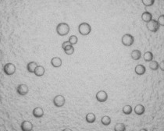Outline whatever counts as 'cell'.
Segmentation results:
<instances>
[{
	"mask_svg": "<svg viewBox=\"0 0 164 131\" xmlns=\"http://www.w3.org/2000/svg\"><path fill=\"white\" fill-rule=\"evenodd\" d=\"M143 58H144V62L146 63H150L151 61L154 60V55L152 52L150 51H148L146 53H144V55H143Z\"/></svg>",
	"mask_w": 164,
	"mask_h": 131,
	"instance_id": "cell-13",
	"label": "cell"
},
{
	"mask_svg": "<svg viewBox=\"0 0 164 131\" xmlns=\"http://www.w3.org/2000/svg\"><path fill=\"white\" fill-rule=\"evenodd\" d=\"M45 72H46V70L43 66H38L34 72V74L37 77H42L45 75Z\"/></svg>",
	"mask_w": 164,
	"mask_h": 131,
	"instance_id": "cell-9",
	"label": "cell"
},
{
	"mask_svg": "<svg viewBox=\"0 0 164 131\" xmlns=\"http://www.w3.org/2000/svg\"><path fill=\"white\" fill-rule=\"evenodd\" d=\"M38 66V63L36 62L31 61L30 62V63H28L27 65V71H28L29 73H34L35 69H36V67H37Z\"/></svg>",
	"mask_w": 164,
	"mask_h": 131,
	"instance_id": "cell-11",
	"label": "cell"
},
{
	"mask_svg": "<svg viewBox=\"0 0 164 131\" xmlns=\"http://www.w3.org/2000/svg\"><path fill=\"white\" fill-rule=\"evenodd\" d=\"M56 32L60 36H65L70 32V27L66 23H59L56 27Z\"/></svg>",
	"mask_w": 164,
	"mask_h": 131,
	"instance_id": "cell-3",
	"label": "cell"
},
{
	"mask_svg": "<svg viewBox=\"0 0 164 131\" xmlns=\"http://www.w3.org/2000/svg\"><path fill=\"white\" fill-rule=\"evenodd\" d=\"M78 31L81 35L85 36V35H88L90 33H91V31H92V27H91L89 24L84 22V23H81V24L79 25Z\"/></svg>",
	"mask_w": 164,
	"mask_h": 131,
	"instance_id": "cell-4",
	"label": "cell"
},
{
	"mask_svg": "<svg viewBox=\"0 0 164 131\" xmlns=\"http://www.w3.org/2000/svg\"><path fill=\"white\" fill-rule=\"evenodd\" d=\"M121 42L124 46L126 47H130L134 44V38L130 34H126L122 37L121 38Z\"/></svg>",
	"mask_w": 164,
	"mask_h": 131,
	"instance_id": "cell-5",
	"label": "cell"
},
{
	"mask_svg": "<svg viewBox=\"0 0 164 131\" xmlns=\"http://www.w3.org/2000/svg\"><path fill=\"white\" fill-rule=\"evenodd\" d=\"M131 56L133 60H139L142 58V52L138 49H135V50L132 51Z\"/></svg>",
	"mask_w": 164,
	"mask_h": 131,
	"instance_id": "cell-12",
	"label": "cell"
},
{
	"mask_svg": "<svg viewBox=\"0 0 164 131\" xmlns=\"http://www.w3.org/2000/svg\"><path fill=\"white\" fill-rule=\"evenodd\" d=\"M162 61V60H161ZM160 63H159L156 60H152V61H151L150 63H149V68H150V70H152V71H157L159 69L160 70Z\"/></svg>",
	"mask_w": 164,
	"mask_h": 131,
	"instance_id": "cell-14",
	"label": "cell"
},
{
	"mask_svg": "<svg viewBox=\"0 0 164 131\" xmlns=\"http://www.w3.org/2000/svg\"><path fill=\"white\" fill-rule=\"evenodd\" d=\"M95 99H96L97 102L103 104V103L106 102L109 99V94L105 90H100L97 91L95 94Z\"/></svg>",
	"mask_w": 164,
	"mask_h": 131,
	"instance_id": "cell-2",
	"label": "cell"
},
{
	"mask_svg": "<svg viewBox=\"0 0 164 131\" xmlns=\"http://www.w3.org/2000/svg\"><path fill=\"white\" fill-rule=\"evenodd\" d=\"M160 24L159 21H156L155 20H152L147 23V28L152 32H156L160 29Z\"/></svg>",
	"mask_w": 164,
	"mask_h": 131,
	"instance_id": "cell-6",
	"label": "cell"
},
{
	"mask_svg": "<svg viewBox=\"0 0 164 131\" xmlns=\"http://www.w3.org/2000/svg\"><path fill=\"white\" fill-rule=\"evenodd\" d=\"M17 66L11 62H7L2 66V72L6 76H12L16 73Z\"/></svg>",
	"mask_w": 164,
	"mask_h": 131,
	"instance_id": "cell-1",
	"label": "cell"
},
{
	"mask_svg": "<svg viewBox=\"0 0 164 131\" xmlns=\"http://www.w3.org/2000/svg\"><path fill=\"white\" fill-rule=\"evenodd\" d=\"M155 0H142V3L145 6H151L154 4Z\"/></svg>",
	"mask_w": 164,
	"mask_h": 131,
	"instance_id": "cell-17",
	"label": "cell"
},
{
	"mask_svg": "<svg viewBox=\"0 0 164 131\" xmlns=\"http://www.w3.org/2000/svg\"><path fill=\"white\" fill-rule=\"evenodd\" d=\"M77 41H78V39H77V36H75V35L70 36V38H69V42H70L72 45H76V44L77 43Z\"/></svg>",
	"mask_w": 164,
	"mask_h": 131,
	"instance_id": "cell-16",
	"label": "cell"
},
{
	"mask_svg": "<svg viewBox=\"0 0 164 131\" xmlns=\"http://www.w3.org/2000/svg\"><path fill=\"white\" fill-rule=\"evenodd\" d=\"M62 48H63V49L64 50L66 54L69 55H72L73 53H74V48L72 45L69 42V41L64 42L63 45H62Z\"/></svg>",
	"mask_w": 164,
	"mask_h": 131,
	"instance_id": "cell-7",
	"label": "cell"
},
{
	"mask_svg": "<svg viewBox=\"0 0 164 131\" xmlns=\"http://www.w3.org/2000/svg\"><path fill=\"white\" fill-rule=\"evenodd\" d=\"M134 72L138 76H143L146 73V67L142 64H138L134 68Z\"/></svg>",
	"mask_w": 164,
	"mask_h": 131,
	"instance_id": "cell-8",
	"label": "cell"
},
{
	"mask_svg": "<svg viewBox=\"0 0 164 131\" xmlns=\"http://www.w3.org/2000/svg\"><path fill=\"white\" fill-rule=\"evenodd\" d=\"M62 59L59 57H53V59H51V65L53 66L55 68H59L62 66Z\"/></svg>",
	"mask_w": 164,
	"mask_h": 131,
	"instance_id": "cell-10",
	"label": "cell"
},
{
	"mask_svg": "<svg viewBox=\"0 0 164 131\" xmlns=\"http://www.w3.org/2000/svg\"><path fill=\"white\" fill-rule=\"evenodd\" d=\"M142 18L144 22L148 23L150 20H152V14L150 13H149V12H144V13H142Z\"/></svg>",
	"mask_w": 164,
	"mask_h": 131,
	"instance_id": "cell-15",
	"label": "cell"
}]
</instances>
